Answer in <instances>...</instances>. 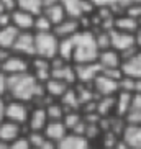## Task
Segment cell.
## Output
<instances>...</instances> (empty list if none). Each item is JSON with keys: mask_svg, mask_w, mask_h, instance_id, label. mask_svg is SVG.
I'll list each match as a JSON object with an SVG mask.
<instances>
[{"mask_svg": "<svg viewBox=\"0 0 141 149\" xmlns=\"http://www.w3.org/2000/svg\"><path fill=\"white\" fill-rule=\"evenodd\" d=\"M113 28L120 31H126V33H136L140 30V23L136 18H131L128 15H121L113 20Z\"/></svg>", "mask_w": 141, "mask_h": 149, "instance_id": "20", "label": "cell"}, {"mask_svg": "<svg viewBox=\"0 0 141 149\" xmlns=\"http://www.w3.org/2000/svg\"><path fill=\"white\" fill-rule=\"evenodd\" d=\"M79 30H80V20L79 18H69V17H67L64 22H61L59 25L53 26V33L59 38V40L75 35Z\"/></svg>", "mask_w": 141, "mask_h": 149, "instance_id": "13", "label": "cell"}, {"mask_svg": "<svg viewBox=\"0 0 141 149\" xmlns=\"http://www.w3.org/2000/svg\"><path fill=\"white\" fill-rule=\"evenodd\" d=\"M75 77L82 84H90L94 79L102 72V66L97 61L95 62H84V64H74Z\"/></svg>", "mask_w": 141, "mask_h": 149, "instance_id": "8", "label": "cell"}, {"mask_svg": "<svg viewBox=\"0 0 141 149\" xmlns=\"http://www.w3.org/2000/svg\"><path fill=\"white\" fill-rule=\"evenodd\" d=\"M57 149H89L87 139L84 136H77V134H70L64 136L61 141H57Z\"/></svg>", "mask_w": 141, "mask_h": 149, "instance_id": "19", "label": "cell"}, {"mask_svg": "<svg viewBox=\"0 0 141 149\" xmlns=\"http://www.w3.org/2000/svg\"><path fill=\"white\" fill-rule=\"evenodd\" d=\"M51 77L64 80V82L69 84V85L77 80V77H75V69H74L72 64H69V62H64L62 66H57V67H51Z\"/></svg>", "mask_w": 141, "mask_h": 149, "instance_id": "17", "label": "cell"}, {"mask_svg": "<svg viewBox=\"0 0 141 149\" xmlns=\"http://www.w3.org/2000/svg\"><path fill=\"white\" fill-rule=\"evenodd\" d=\"M43 13L48 17L49 22L53 23V26L59 25L61 22H64L67 18V15H66V12H64L61 3H54V5H49L46 8H43Z\"/></svg>", "mask_w": 141, "mask_h": 149, "instance_id": "23", "label": "cell"}, {"mask_svg": "<svg viewBox=\"0 0 141 149\" xmlns=\"http://www.w3.org/2000/svg\"><path fill=\"white\" fill-rule=\"evenodd\" d=\"M123 75L131 77V79H141V49H138L135 54L130 57H125L120 66Z\"/></svg>", "mask_w": 141, "mask_h": 149, "instance_id": "10", "label": "cell"}, {"mask_svg": "<svg viewBox=\"0 0 141 149\" xmlns=\"http://www.w3.org/2000/svg\"><path fill=\"white\" fill-rule=\"evenodd\" d=\"M97 62L102 66V69H113L121 66V54L115 49H103L98 53Z\"/></svg>", "mask_w": 141, "mask_h": 149, "instance_id": "15", "label": "cell"}, {"mask_svg": "<svg viewBox=\"0 0 141 149\" xmlns=\"http://www.w3.org/2000/svg\"><path fill=\"white\" fill-rule=\"evenodd\" d=\"M125 15H128V17L131 18H140L141 17V3H131L128 5L126 8H125Z\"/></svg>", "mask_w": 141, "mask_h": 149, "instance_id": "36", "label": "cell"}, {"mask_svg": "<svg viewBox=\"0 0 141 149\" xmlns=\"http://www.w3.org/2000/svg\"><path fill=\"white\" fill-rule=\"evenodd\" d=\"M98 133V128L95 126V123H90V126H87V130H85V136H89V138H95Z\"/></svg>", "mask_w": 141, "mask_h": 149, "instance_id": "46", "label": "cell"}, {"mask_svg": "<svg viewBox=\"0 0 141 149\" xmlns=\"http://www.w3.org/2000/svg\"><path fill=\"white\" fill-rule=\"evenodd\" d=\"M115 105V97L113 95H108V97H100V100L97 102V111L100 116H105L108 111L112 110V107Z\"/></svg>", "mask_w": 141, "mask_h": 149, "instance_id": "30", "label": "cell"}, {"mask_svg": "<svg viewBox=\"0 0 141 149\" xmlns=\"http://www.w3.org/2000/svg\"><path fill=\"white\" fill-rule=\"evenodd\" d=\"M17 8L25 10L31 15H40L43 12V2L41 0H17Z\"/></svg>", "mask_w": 141, "mask_h": 149, "instance_id": "27", "label": "cell"}, {"mask_svg": "<svg viewBox=\"0 0 141 149\" xmlns=\"http://www.w3.org/2000/svg\"><path fill=\"white\" fill-rule=\"evenodd\" d=\"M12 25L15 28H18L20 31H31L33 30V23H35V17L36 15H31L25 10H13L12 12Z\"/></svg>", "mask_w": 141, "mask_h": 149, "instance_id": "12", "label": "cell"}, {"mask_svg": "<svg viewBox=\"0 0 141 149\" xmlns=\"http://www.w3.org/2000/svg\"><path fill=\"white\" fill-rule=\"evenodd\" d=\"M135 38H136V46L141 49V28L136 31V33H135Z\"/></svg>", "mask_w": 141, "mask_h": 149, "instance_id": "51", "label": "cell"}, {"mask_svg": "<svg viewBox=\"0 0 141 149\" xmlns=\"http://www.w3.org/2000/svg\"><path fill=\"white\" fill-rule=\"evenodd\" d=\"M72 53H74V35L67 36V38H61L59 46H57V56L62 57L64 61L70 62L72 61Z\"/></svg>", "mask_w": 141, "mask_h": 149, "instance_id": "24", "label": "cell"}, {"mask_svg": "<svg viewBox=\"0 0 141 149\" xmlns=\"http://www.w3.org/2000/svg\"><path fill=\"white\" fill-rule=\"evenodd\" d=\"M85 130H87V125H85L84 121H79L74 128H72L74 134H77V136H85Z\"/></svg>", "mask_w": 141, "mask_h": 149, "instance_id": "44", "label": "cell"}, {"mask_svg": "<svg viewBox=\"0 0 141 149\" xmlns=\"http://www.w3.org/2000/svg\"><path fill=\"white\" fill-rule=\"evenodd\" d=\"M3 149H30V144H28V141L25 139V138H18L17 141H13V143L5 144Z\"/></svg>", "mask_w": 141, "mask_h": 149, "instance_id": "35", "label": "cell"}, {"mask_svg": "<svg viewBox=\"0 0 141 149\" xmlns=\"http://www.w3.org/2000/svg\"><path fill=\"white\" fill-rule=\"evenodd\" d=\"M59 38L53 31H38L35 33V56L53 59L57 56Z\"/></svg>", "mask_w": 141, "mask_h": 149, "instance_id": "3", "label": "cell"}, {"mask_svg": "<svg viewBox=\"0 0 141 149\" xmlns=\"http://www.w3.org/2000/svg\"><path fill=\"white\" fill-rule=\"evenodd\" d=\"M123 143L130 149H141V125H128L123 128Z\"/></svg>", "mask_w": 141, "mask_h": 149, "instance_id": "14", "label": "cell"}, {"mask_svg": "<svg viewBox=\"0 0 141 149\" xmlns=\"http://www.w3.org/2000/svg\"><path fill=\"white\" fill-rule=\"evenodd\" d=\"M130 111H141V93H133Z\"/></svg>", "mask_w": 141, "mask_h": 149, "instance_id": "39", "label": "cell"}, {"mask_svg": "<svg viewBox=\"0 0 141 149\" xmlns=\"http://www.w3.org/2000/svg\"><path fill=\"white\" fill-rule=\"evenodd\" d=\"M38 149H57V146L54 144V141H51V139H44V143L40 146Z\"/></svg>", "mask_w": 141, "mask_h": 149, "instance_id": "48", "label": "cell"}, {"mask_svg": "<svg viewBox=\"0 0 141 149\" xmlns=\"http://www.w3.org/2000/svg\"><path fill=\"white\" fill-rule=\"evenodd\" d=\"M43 85H44V92L48 93L49 97H59V98H61L62 93L69 88V84H66L64 80L54 79V77H49Z\"/></svg>", "mask_w": 141, "mask_h": 149, "instance_id": "21", "label": "cell"}, {"mask_svg": "<svg viewBox=\"0 0 141 149\" xmlns=\"http://www.w3.org/2000/svg\"><path fill=\"white\" fill-rule=\"evenodd\" d=\"M138 23H140V28H141V17L138 18Z\"/></svg>", "mask_w": 141, "mask_h": 149, "instance_id": "55", "label": "cell"}, {"mask_svg": "<svg viewBox=\"0 0 141 149\" xmlns=\"http://www.w3.org/2000/svg\"><path fill=\"white\" fill-rule=\"evenodd\" d=\"M22 134V125L18 123H13V121H8V120H2L0 123V143H13L20 138Z\"/></svg>", "mask_w": 141, "mask_h": 149, "instance_id": "11", "label": "cell"}, {"mask_svg": "<svg viewBox=\"0 0 141 149\" xmlns=\"http://www.w3.org/2000/svg\"><path fill=\"white\" fill-rule=\"evenodd\" d=\"M79 121H80V116L77 113H67L64 116V125H66V128H74Z\"/></svg>", "mask_w": 141, "mask_h": 149, "instance_id": "38", "label": "cell"}, {"mask_svg": "<svg viewBox=\"0 0 141 149\" xmlns=\"http://www.w3.org/2000/svg\"><path fill=\"white\" fill-rule=\"evenodd\" d=\"M7 93L13 100L30 102L36 97L44 95V85L38 82L35 75L28 70L22 74L7 75Z\"/></svg>", "mask_w": 141, "mask_h": 149, "instance_id": "1", "label": "cell"}, {"mask_svg": "<svg viewBox=\"0 0 141 149\" xmlns=\"http://www.w3.org/2000/svg\"><path fill=\"white\" fill-rule=\"evenodd\" d=\"M44 110H46L48 120H61L64 116L62 105H57V103H48V105L44 107Z\"/></svg>", "mask_w": 141, "mask_h": 149, "instance_id": "31", "label": "cell"}, {"mask_svg": "<svg viewBox=\"0 0 141 149\" xmlns=\"http://www.w3.org/2000/svg\"><path fill=\"white\" fill-rule=\"evenodd\" d=\"M33 30H35V33H38V31H53V23L49 22L48 17L41 12L40 15H36L35 17Z\"/></svg>", "mask_w": 141, "mask_h": 149, "instance_id": "29", "label": "cell"}, {"mask_svg": "<svg viewBox=\"0 0 141 149\" xmlns=\"http://www.w3.org/2000/svg\"><path fill=\"white\" fill-rule=\"evenodd\" d=\"M95 7H110V5H113L117 0H90Z\"/></svg>", "mask_w": 141, "mask_h": 149, "instance_id": "47", "label": "cell"}, {"mask_svg": "<svg viewBox=\"0 0 141 149\" xmlns=\"http://www.w3.org/2000/svg\"><path fill=\"white\" fill-rule=\"evenodd\" d=\"M98 49L95 43V36L90 30H79L74 35V53L72 62L84 64V62H95L98 59Z\"/></svg>", "mask_w": 141, "mask_h": 149, "instance_id": "2", "label": "cell"}, {"mask_svg": "<svg viewBox=\"0 0 141 149\" xmlns=\"http://www.w3.org/2000/svg\"><path fill=\"white\" fill-rule=\"evenodd\" d=\"M113 149H130V148H128V146L125 144V143H117Z\"/></svg>", "mask_w": 141, "mask_h": 149, "instance_id": "52", "label": "cell"}, {"mask_svg": "<svg viewBox=\"0 0 141 149\" xmlns=\"http://www.w3.org/2000/svg\"><path fill=\"white\" fill-rule=\"evenodd\" d=\"M115 144H117V136H115V133H107L105 141H103V146H105L107 149H113Z\"/></svg>", "mask_w": 141, "mask_h": 149, "instance_id": "41", "label": "cell"}, {"mask_svg": "<svg viewBox=\"0 0 141 149\" xmlns=\"http://www.w3.org/2000/svg\"><path fill=\"white\" fill-rule=\"evenodd\" d=\"M28 70H30V62L20 54L12 53L2 62V72H5L7 75L22 74V72H28Z\"/></svg>", "mask_w": 141, "mask_h": 149, "instance_id": "7", "label": "cell"}, {"mask_svg": "<svg viewBox=\"0 0 141 149\" xmlns=\"http://www.w3.org/2000/svg\"><path fill=\"white\" fill-rule=\"evenodd\" d=\"M126 120L131 125H141V111H128Z\"/></svg>", "mask_w": 141, "mask_h": 149, "instance_id": "40", "label": "cell"}, {"mask_svg": "<svg viewBox=\"0 0 141 149\" xmlns=\"http://www.w3.org/2000/svg\"><path fill=\"white\" fill-rule=\"evenodd\" d=\"M131 97L133 93L131 92H123V90H120L118 97L115 98V105H117V113L120 116H123L130 111V105H131Z\"/></svg>", "mask_w": 141, "mask_h": 149, "instance_id": "26", "label": "cell"}, {"mask_svg": "<svg viewBox=\"0 0 141 149\" xmlns=\"http://www.w3.org/2000/svg\"><path fill=\"white\" fill-rule=\"evenodd\" d=\"M18 33H20V30H18V28H15L13 25H8V26L0 28V48L10 49V51H12L13 43H15V40H17Z\"/></svg>", "mask_w": 141, "mask_h": 149, "instance_id": "22", "label": "cell"}, {"mask_svg": "<svg viewBox=\"0 0 141 149\" xmlns=\"http://www.w3.org/2000/svg\"><path fill=\"white\" fill-rule=\"evenodd\" d=\"M61 103L62 107H67V108H79L80 102H79V97H77V92L72 90V88H67L61 97Z\"/></svg>", "mask_w": 141, "mask_h": 149, "instance_id": "28", "label": "cell"}, {"mask_svg": "<svg viewBox=\"0 0 141 149\" xmlns=\"http://www.w3.org/2000/svg\"><path fill=\"white\" fill-rule=\"evenodd\" d=\"M120 90H123V92H131L135 93V79H131V77H126V75H123L121 79H120Z\"/></svg>", "mask_w": 141, "mask_h": 149, "instance_id": "34", "label": "cell"}, {"mask_svg": "<svg viewBox=\"0 0 141 149\" xmlns=\"http://www.w3.org/2000/svg\"><path fill=\"white\" fill-rule=\"evenodd\" d=\"M28 116H30V110L27 107V102L12 100L8 103H5V108H3L5 120L18 123V125H23V123L28 121Z\"/></svg>", "mask_w": 141, "mask_h": 149, "instance_id": "4", "label": "cell"}, {"mask_svg": "<svg viewBox=\"0 0 141 149\" xmlns=\"http://www.w3.org/2000/svg\"><path fill=\"white\" fill-rule=\"evenodd\" d=\"M0 70H2V62H0Z\"/></svg>", "mask_w": 141, "mask_h": 149, "instance_id": "56", "label": "cell"}, {"mask_svg": "<svg viewBox=\"0 0 141 149\" xmlns=\"http://www.w3.org/2000/svg\"><path fill=\"white\" fill-rule=\"evenodd\" d=\"M7 93V74L0 70V98Z\"/></svg>", "mask_w": 141, "mask_h": 149, "instance_id": "43", "label": "cell"}, {"mask_svg": "<svg viewBox=\"0 0 141 149\" xmlns=\"http://www.w3.org/2000/svg\"><path fill=\"white\" fill-rule=\"evenodd\" d=\"M62 8L69 18H80L84 17L82 12V0H59Z\"/></svg>", "mask_w": 141, "mask_h": 149, "instance_id": "25", "label": "cell"}, {"mask_svg": "<svg viewBox=\"0 0 141 149\" xmlns=\"http://www.w3.org/2000/svg\"><path fill=\"white\" fill-rule=\"evenodd\" d=\"M44 139H46V136L41 134V131H30V134H28V138H27L30 148H36V149L43 144Z\"/></svg>", "mask_w": 141, "mask_h": 149, "instance_id": "33", "label": "cell"}, {"mask_svg": "<svg viewBox=\"0 0 141 149\" xmlns=\"http://www.w3.org/2000/svg\"><path fill=\"white\" fill-rule=\"evenodd\" d=\"M30 149H36V148H30Z\"/></svg>", "mask_w": 141, "mask_h": 149, "instance_id": "57", "label": "cell"}, {"mask_svg": "<svg viewBox=\"0 0 141 149\" xmlns=\"http://www.w3.org/2000/svg\"><path fill=\"white\" fill-rule=\"evenodd\" d=\"M43 2V8L49 7V5H54V3H59V0H41Z\"/></svg>", "mask_w": 141, "mask_h": 149, "instance_id": "49", "label": "cell"}, {"mask_svg": "<svg viewBox=\"0 0 141 149\" xmlns=\"http://www.w3.org/2000/svg\"><path fill=\"white\" fill-rule=\"evenodd\" d=\"M120 80H115V79H110L100 72V74L94 79V87H95V92L97 95L100 97H108V95H113L115 92L120 90Z\"/></svg>", "mask_w": 141, "mask_h": 149, "instance_id": "9", "label": "cell"}, {"mask_svg": "<svg viewBox=\"0 0 141 149\" xmlns=\"http://www.w3.org/2000/svg\"><path fill=\"white\" fill-rule=\"evenodd\" d=\"M0 3L5 7V10L7 12H13V10H17V0H0Z\"/></svg>", "mask_w": 141, "mask_h": 149, "instance_id": "45", "label": "cell"}, {"mask_svg": "<svg viewBox=\"0 0 141 149\" xmlns=\"http://www.w3.org/2000/svg\"><path fill=\"white\" fill-rule=\"evenodd\" d=\"M95 36V43H97L98 49L103 51V49H110V31H105V30H100V33H97Z\"/></svg>", "mask_w": 141, "mask_h": 149, "instance_id": "32", "label": "cell"}, {"mask_svg": "<svg viewBox=\"0 0 141 149\" xmlns=\"http://www.w3.org/2000/svg\"><path fill=\"white\" fill-rule=\"evenodd\" d=\"M12 53L20 54L23 57L35 56V33H31V31H20L13 43Z\"/></svg>", "mask_w": 141, "mask_h": 149, "instance_id": "6", "label": "cell"}, {"mask_svg": "<svg viewBox=\"0 0 141 149\" xmlns=\"http://www.w3.org/2000/svg\"><path fill=\"white\" fill-rule=\"evenodd\" d=\"M131 3H141V0H130Z\"/></svg>", "mask_w": 141, "mask_h": 149, "instance_id": "54", "label": "cell"}, {"mask_svg": "<svg viewBox=\"0 0 141 149\" xmlns=\"http://www.w3.org/2000/svg\"><path fill=\"white\" fill-rule=\"evenodd\" d=\"M77 97H79V102H80V105H82V103H87V102L92 100L94 93L90 92V88L79 87V88H77Z\"/></svg>", "mask_w": 141, "mask_h": 149, "instance_id": "37", "label": "cell"}, {"mask_svg": "<svg viewBox=\"0 0 141 149\" xmlns=\"http://www.w3.org/2000/svg\"><path fill=\"white\" fill-rule=\"evenodd\" d=\"M110 46L112 49L118 51L120 54L128 51L136 46V38L135 33H126V31H120V30H110Z\"/></svg>", "mask_w": 141, "mask_h": 149, "instance_id": "5", "label": "cell"}, {"mask_svg": "<svg viewBox=\"0 0 141 149\" xmlns=\"http://www.w3.org/2000/svg\"><path fill=\"white\" fill-rule=\"evenodd\" d=\"M3 12H7V10H5V7L2 3H0V13H3Z\"/></svg>", "mask_w": 141, "mask_h": 149, "instance_id": "53", "label": "cell"}, {"mask_svg": "<svg viewBox=\"0 0 141 149\" xmlns=\"http://www.w3.org/2000/svg\"><path fill=\"white\" fill-rule=\"evenodd\" d=\"M135 93H141V79H135Z\"/></svg>", "mask_w": 141, "mask_h": 149, "instance_id": "50", "label": "cell"}, {"mask_svg": "<svg viewBox=\"0 0 141 149\" xmlns=\"http://www.w3.org/2000/svg\"><path fill=\"white\" fill-rule=\"evenodd\" d=\"M43 131H44L46 139L61 141L67 134V128L61 120H49V123H46V126H44Z\"/></svg>", "mask_w": 141, "mask_h": 149, "instance_id": "16", "label": "cell"}, {"mask_svg": "<svg viewBox=\"0 0 141 149\" xmlns=\"http://www.w3.org/2000/svg\"><path fill=\"white\" fill-rule=\"evenodd\" d=\"M8 25H12V15H10V12L0 13V28L8 26Z\"/></svg>", "mask_w": 141, "mask_h": 149, "instance_id": "42", "label": "cell"}, {"mask_svg": "<svg viewBox=\"0 0 141 149\" xmlns=\"http://www.w3.org/2000/svg\"><path fill=\"white\" fill-rule=\"evenodd\" d=\"M48 123V115H46V110L43 107H38L30 113L28 116V126H30V131H43L44 126Z\"/></svg>", "mask_w": 141, "mask_h": 149, "instance_id": "18", "label": "cell"}]
</instances>
